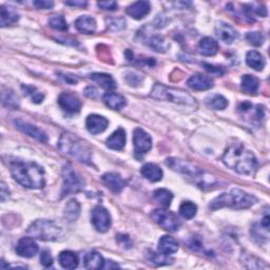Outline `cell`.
I'll list each match as a JSON object with an SVG mask.
<instances>
[{"mask_svg":"<svg viewBox=\"0 0 270 270\" xmlns=\"http://www.w3.org/2000/svg\"><path fill=\"white\" fill-rule=\"evenodd\" d=\"M197 211V207L192 202H184L179 207V213L186 220H191L195 217Z\"/></svg>","mask_w":270,"mask_h":270,"instance_id":"obj_36","label":"cell"},{"mask_svg":"<svg viewBox=\"0 0 270 270\" xmlns=\"http://www.w3.org/2000/svg\"><path fill=\"white\" fill-rule=\"evenodd\" d=\"M49 24L51 28L58 31H67L68 23L66 22L65 17L62 15H54L49 19Z\"/></svg>","mask_w":270,"mask_h":270,"instance_id":"obj_38","label":"cell"},{"mask_svg":"<svg viewBox=\"0 0 270 270\" xmlns=\"http://www.w3.org/2000/svg\"><path fill=\"white\" fill-rule=\"evenodd\" d=\"M222 160L228 168L244 175L254 174L258 168V160L254 153L241 143L229 146L222 156Z\"/></svg>","mask_w":270,"mask_h":270,"instance_id":"obj_1","label":"cell"},{"mask_svg":"<svg viewBox=\"0 0 270 270\" xmlns=\"http://www.w3.org/2000/svg\"><path fill=\"white\" fill-rule=\"evenodd\" d=\"M141 174L150 182H158L163 178V170L155 164H146L141 168Z\"/></svg>","mask_w":270,"mask_h":270,"instance_id":"obj_25","label":"cell"},{"mask_svg":"<svg viewBox=\"0 0 270 270\" xmlns=\"http://www.w3.org/2000/svg\"><path fill=\"white\" fill-rule=\"evenodd\" d=\"M97 5L100 6L103 10H108V11H114L118 8V3L115 1H102L98 2Z\"/></svg>","mask_w":270,"mask_h":270,"instance_id":"obj_45","label":"cell"},{"mask_svg":"<svg viewBox=\"0 0 270 270\" xmlns=\"http://www.w3.org/2000/svg\"><path fill=\"white\" fill-rule=\"evenodd\" d=\"M187 85L189 88L196 90V91H205V90H209L213 87V80L209 76L194 74L188 79Z\"/></svg>","mask_w":270,"mask_h":270,"instance_id":"obj_16","label":"cell"},{"mask_svg":"<svg viewBox=\"0 0 270 270\" xmlns=\"http://www.w3.org/2000/svg\"><path fill=\"white\" fill-rule=\"evenodd\" d=\"M84 266L87 269H101L105 267L104 258L96 253V251H90L84 257Z\"/></svg>","mask_w":270,"mask_h":270,"instance_id":"obj_24","label":"cell"},{"mask_svg":"<svg viewBox=\"0 0 270 270\" xmlns=\"http://www.w3.org/2000/svg\"><path fill=\"white\" fill-rule=\"evenodd\" d=\"M108 125H109L108 120L105 119L104 116L97 115V114L89 115L86 121L87 129L90 133H92V134L103 133L108 128Z\"/></svg>","mask_w":270,"mask_h":270,"instance_id":"obj_14","label":"cell"},{"mask_svg":"<svg viewBox=\"0 0 270 270\" xmlns=\"http://www.w3.org/2000/svg\"><path fill=\"white\" fill-rule=\"evenodd\" d=\"M58 261L65 269H75L78 266V257L72 251H62L58 256Z\"/></svg>","mask_w":270,"mask_h":270,"instance_id":"obj_28","label":"cell"},{"mask_svg":"<svg viewBox=\"0 0 270 270\" xmlns=\"http://www.w3.org/2000/svg\"><path fill=\"white\" fill-rule=\"evenodd\" d=\"M91 220L94 228L100 232H106L111 227V217L103 206H96L92 210Z\"/></svg>","mask_w":270,"mask_h":270,"instance_id":"obj_10","label":"cell"},{"mask_svg":"<svg viewBox=\"0 0 270 270\" xmlns=\"http://www.w3.org/2000/svg\"><path fill=\"white\" fill-rule=\"evenodd\" d=\"M148 44L151 49H153L156 52H166L169 49V43H167V41L165 40L164 37H161V36H153L149 40H148Z\"/></svg>","mask_w":270,"mask_h":270,"instance_id":"obj_34","label":"cell"},{"mask_svg":"<svg viewBox=\"0 0 270 270\" xmlns=\"http://www.w3.org/2000/svg\"><path fill=\"white\" fill-rule=\"evenodd\" d=\"M15 125L16 127L19 129L20 131H22L23 133L30 135V136L38 139L39 141H42V142H47L48 141V136L47 134L44 133L42 130H40L39 128L35 127V126L31 125V124H28V123H24V122H21V121H15Z\"/></svg>","mask_w":270,"mask_h":270,"instance_id":"obj_17","label":"cell"},{"mask_svg":"<svg viewBox=\"0 0 270 270\" xmlns=\"http://www.w3.org/2000/svg\"><path fill=\"white\" fill-rule=\"evenodd\" d=\"M152 219L160 227L169 232H175L181 227V221L173 212L165 209H156L152 212Z\"/></svg>","mask_w":270,"mask_h":270,"instance_id":"obj_9","label":"cell"},{"mask_svg":"<svg viewBox=\"0 0 270 270\" xmlns=\"http://www.w3.org/2000/svg\"><path fill=\"white\" fill-rule=\"evenodd\" d=\"M107 147L110 148L112 150H122L124 149L125 145H126V132L123 128H119L116 131H114L112 133V135H110L109 137H108L107 141Z\"/></svg>","mask_w":270,"mask_h":270,"instance_id":"obj_20","label":"cell"},{"mask_svg":"<svg viewBox=\"0 0 270 270\" xmlns=\"http://www.w3.org/2000/svg\"><path fill=\"white\" fill-rule=\"evenodd\" d=\"M246 39L249 43L254 44L256 47L262 46L265 41V37L262 33L260 32H250L246 35Z\"/></svg>","mask_w":270,"mask_h":270,"instance_id":"obj_41","label":"cell"},{"mask_svg":"<svg viewBox=\"0 0 270 270\" xmlns=\"http://www.w3.org/2000/svg\"><path fill=\"white\" fill-rule=\"evenodd\" d=\"M199 51L204 56H213L219 51V43L211 37H204L199 43Z\"/></svg>","mask_w":270,"mask_h":270,"instance_id":"obj_26","label":"cell"},{"mask_svg":"<svg viewBox=\"0 0 270 270\" xmlns=\"http://www.w3.org/2000/svg\"><path fill=\"white\" fill-rule=\"evenodd\" d=\"M204 67L205 69L209 72V73L211 74H218V75H222L224 74V69L222 67H214V66H211V65H207V64H204Z\"/></svg>","mask_w":270,"mask_h":270,"instance_id":"obj_46","label":"cell"},{"mask_svg":"<svg viewBox=\"0 0 270 270\" xmlns=\"http://www.w3.org/2000/svg\"><path fill=\"white\" fill-rule=\"evenodd\" d=\"M247 65L257 71H262L265 67V59L257 51H249L246 56Z\"/></svg>","mask_w":270,"mask_h":270,"instance_id":"obj_31","label":"cell"},{"mask_svg":"<svg viewBox=\"0 0 270 270\" xmlns=\"http://www.w3.org/2000/svg\"><path fill=\"white\" fill-rule=\"evenodd\" d=\"M10 195V191H8V189L6 188L5 184L2 182L1 183V201L4 202L6 200V197H8Z\"/></svg>","mask_w":270,"mask_h":270,"instance_id":"obj_47","label":"cell"},{"mask_svg":"<svg viewBox=\"0 0 270 270\" xmlns=\"http://www.w3.org/2000/svg\"><path fill=\"white\" fill-rule=\"evenodd\" d=\"M58 148L68 155L73 156L82 163H89L91 159V151L87 143L73 134L65 133L61 135Z\"/></svg>","mask_w":270,"mask_h":270,"instance_id":"obj_5","label":"cell"},{"mask_svg":"<svg viewBox=\"0 0 270 270\" xmlns=\"http://www.w3.org/2000/svg\"><path fill=\"white\" fill-rule=\"evenodd\" d=\"M40 261H41V265L44 267H50L53 264V258L50 254L49 250H42V253L40 255Z\"/></svg>","mask_w":270,"mask_h":270,"instance_id":"obj_43","label":"cell"},{"mask_svg":"<svg viewBox=\"0 0 270 270\" xmlns=\"http://www.w3.org/2000/svg\"><path fill=\"white\" fill-rule=\"evenodd\" d=\"M133 143L135 151L140 154H145L152 147V138L145 130L136 128L134 130Z\"/></svg>","mask_w":270,"mask_h":270,"instance_id":"obj_11","label":"cell"},{"mask_svg":"<svg viewBox=\"0 0 270 270\" xmlns=\"http://www.w3.org/2000/svg\"><path fill=\"white\" fill-rule=\"evenodd\" d=\"M215 33H217L218 37L224 41L225 43H232L238 37L239 34L238 32L232 28L231 25L225 22H219L215 26Z\"/></svg>","mask_w":270,"mask_h":270,"instance_id":"obj_15","label":"cell"},{"mask_svg":"<svg viewBox=\"0 0 270 270\" xmlns=\"http://www.w3.org/2000/svg\"><path fill=\"white\" fill-rule=\"evenodd\" d=\"M2 104L6 107L15 108L18 106V97L14 94V92L10 91V90H6V92L2 91Z\"/></svg>","mask_w":270,"mask_h":270,"instance_id":"obj_40","label":"cell"},{"mask_svg":"<svg viewBox=\"0 0 270 270\" xmlns=\"http://www.w3.org/2000/svg\"><path fill=\"white\" fill-rule=\"evenodd\" d=\"M33 4L37 8H42V10H49L54 6V2L48 1V0H37V1H34Z\"/></svg>","mask_w":270,"mask_h":270,"instance_id":"obj_44","label":"cell"},{"mask_svg":"<svg viewBox=\"0 0 270 270\" xmlns=\"http://www.w3.org/2000/svg\"><path fill=\"white\" fill-rule=\"evenodd\" d=\"M166 164L178 172L185 173L187 175L192 176L194 182L202 188L205 187H212L217 183V178L211 175L210 173L205 172L201 168H197L191 164L187 163L185 160L177 159V158H168Z\"/></svg>","mask_w":270,"mask_h":270,"instance_id":"obj_4","label":"cell"},{"mask_svg":"<svg viewBox=\"0 0 270 270\" xmlns=\"http://www.w3.org/2000/svg\"><path fill=\"white\" fill-rule=\"evenodd\" d=\"M158 250L164 255H172L178 250V243L169 236H164L159 239Z\"/></svg>","mask_w":270,"mask_h":270,"instance_id":"obj_27","label":"cell"},{"mask_svg":"<svg viewBox=\"0 0 270 270\" xmlns=\"http://www.w3.org/2000/svg\"><path fill=\"white\" fill-rule=\"evenodd\" d=\"M58 104L65 111L69 113H78L82 109V103L71 93H61L58 97Z\"/></svg>","mask_w":270,"mask_h":270,"instance_id":"obj_12","label":"cell"},{"mask_svg":"<svg viewBox=\"0 0 270 270\" xmlns=\"http://www.w3.org/2000/svg\"><path fill=\"white\" fill-rule=\"evenodd\" d=\"M153 197H154V200L160 206L169 207L171 205V202H172L173 194L167 190V189H157V190H155L154 193H153Z\"/></svg>","mask_w":270,"mask_h":270,"instance_id":"obj_33","label":"cell"},{"mask_svg":"<svg viewBox=\"0 0 270 270\" xmlns=\"http://www.w3.org/2000/svg\"><path fill=\"white\" fill-rule=\"evenodd\" d=\"M66 4L68 5H73V6H82V7H85L88 3L87 1H66L65 2Z\"/></svg>","mask_w":270,"mask_h":270,"instance_id":"obj_48","label":"cell"},{"mask_svg":"<svg viewBox=\"0 0 270 270\" xmlns=\"http://www.w3.org/2000/svg\"><path fill=\"white\" fill-rule=\"evenodd\" d=\"M207 105L214 110H223L228 106V102L226 98L222 95H213L207 100Z\"/></svg>","mask_w":270,"mask_h":270,"instance_id":"obj_37","label":"cell"},{"mask_svg":"<svg viewBox=\"0 0 270 270\" xmlns=\"http://www.w3.org/2000/svg\"><path fill=\"white\" fill-rule=\"evenodd\" d=\"M262 226L268 230L269 229V215H266V217L262 220Z\"/></svg>","mask_w":270,"mask_h":270,"instance_id":"obj_49","label":"cell"},{"mask_svg":"<svg viewBox=\"0 0 270 270\" xmlns=\"http://www.w3.org/2000/svg\"><path fill=\"white\" fill-rule=\"evenodd\" d=\"M150 96L158 101H167L174 104L190 107L196 106V102L194 98L190 94H188L186 91H184V90L168 88L159 84H156L153 87Z\"/></svg>","mask_w":270,"mask_h":270,"instance_id":"obj_6","label":"cell"},{"mask_svg":"<svg viewBox=\"0 0 270 270\" xmlns=\"http://www.w3.org/2000/svg\"><path fill=\"white\" fill-rule=\"evenodd\" d=\"M28 235L40 241H56L61 236V229L58 225L48 220H37L31 224Z\"/></svg>","mask_w":270,"mask_h":270,"instance_id":"obj_7","label":"cell"},{"mask_svg":"<svg viewBox=\"0 0 270 270\" xmlns=\"http://www.w3.org/2000/svg\"><path fill=\"white\" fill-rule=\"evenodd\" d=\"M21 89H22V91H23L24 95L29 96L33 103L39 104V103H41L43 101L44 95L41 92H39L38 90L36 89L35 87L28 86V85H22Z\"/></svg>","mask_w":270,"mask_h":270,"instance_id":"obj_35","label":"cell"},{"mask_svg":"<svg viewBox=\"0 0 270 270\" xmlns=\"http://www.w3.org/2000/svg\"><path fill=\"white\" fill-rule=\"evenodd\" d=\"M76 29L84 34H93L96 30V21L90 16H80L75 21Z\"/></svg>","mask_w":270,"mask_h":270,"instance_id":"obj_22","label":"cell"},{"mask_svg":"<svg viewBox=\"0 0 270 270\" xmlns=\"http://www.w3.org/2000/svg\"><path fill=\"white\" fill-rule=\"evenodd\" d=\"M80 214V205L76 200H71L65 209V218L69 222H75Z\"/></svg>","mask_w":270,"mask_h":270,"instance_id":"obj_32","label":"cell"},{"mask_svg":"<svg viewBox=\"0 0 270 270\" xmlns=\"http://www.w3.org/2000/svg\"><path fill=\"white\" fill-rule=\"evenodd\" d=\"M103 101L108 107L113 110H122L123 108L127 105V101H126V98L123 95L114 92L106 93L103 96Z\"/></svg>","mask_w":270,"mask_h":270,"instance_id":"obj_21","label":"cell"},{"mask_svg":"<svg viewBox=\"0 0 270 270\" xmlns=\"http://www.w3.org/2000/svg\"><path fill=\"white\" fill-rule=\"evenodd\" d=\"M149 256H150V261H151V262L154 263L157 266L171 264V263H172V261H173V259L168 258V255H164V254L157 255L155 253H150Z\"/></svg>","mask_w":270,"mask_h":270,"instance_id":"obj_39","label":"cell"},{"mask_svg":"<svg viewBox=\"0 0 270 270\" xmlns=\"http://www.w3.org/2000/svg\"><path fill=\"white\" fill-rule=\"evenodd\" d=\"M127 14L134 18V19H141L142 17L149 14L150 12V3L148 1H137L132 3L130 6L126 10Z\"/></svg>","mask_w":270,"mask_h":270,"instance_id":"obj_19","label":"cell"},{"mask_svg":"<svg viewBox=\"0 0 270 270\" xmlns=\"http://www.w3.org/2000/svg\"><path fill=\"white\" fill-rule=\"evenodd\" d=\"M19 19V14H18L13 7H6L4 5L0 8V24L2 28L4 26L12 25Z\"/></svg>","mask_w":270,"mask_h":270,"instance_id":"obj_23","label":"cell"},{"mask_svg":"<svg viewBox=\"0 0 270 270\" xmlns=\"http://www.w3.org/2000/svg\"><path fill=\"white\" fill-rule=\"evenodd\" d=\"M38 245L31 238H22L16 247V253L22 258H33L38 253Z\"/></svg>","mask_w":270,"mask_h":270,"instance_id":"obj_13","label":"cell"},{"mask_svg":"<svg viewBox=\"0 0 270 270\" xmlns=\"http://www.w3.org/2000/svg\"><path fill=\"white\" fill-rule=\"evenodd\" d=\"M90 78H91L94 83H96L97 85H100L104 89L113 90V89L116 88L115 80L109 74H106V73H94V74L90 75Z\"/></svg>","mask_w":270,"mask_h":270,"instance_id":"obj_29","label":"cell"},{"mask_svg":"<svg viewBox=\"0 0 270 270\" xmlns=\"http://www.w3.org/2000/svg\"><path fill=\"white\" fill-rule=\"evenodd\" d=\"M257 197L241 189H232L231 191L223 193L211 202L209 208L217 210L228 207L231 209H247L257 203Z\"/></svg>","mask_w":270,"mask_h":270,"instance_id":"obj_3","label":"cell"},{"mask_svg":"<svg viewBox=\"0 0 270 270\" xmlns=\"http://www.w3.org/2000/svg\"><path fill=\"white\" fill-rule=\"evenodd\" d=\"M11 173L17 183L30 189H39L46 184L44 170L36 163L14 160L11 163Z\"/></svg>","mask_w":270,"mask_h":270,"instance_id":"obj_2","label":"cell"},{"mask_svg":"<svg viewBox=\"0 0 270 270\" xmlns=\"http://www.w3.org/2000/svg\"><path fill=\"white\" fill-rule=\"evenodd\" d=\"M125 20L123 19V18H108L107 19V23H108V26H109L110 29L112 30H122L125 28L126 25V22H124Z\"/></svg>","mask_w":270,"mask_h":270,"instance_id":"obj_42","label":"cell"},{"mask_svg":"<svg viewBox=\"0 0 270 270\" xmlns=\"http://www.w3.org/2000/svg\"><path fill=\"white\" fill-rule=\"evenodd\" d=\"M102 181L108 188L115 193L121 192L126 186L125 179L118 173H106L103 175Z\"/></svg>","mask_w":270,"mask_h":270,"instance_id":"obj_18","label":"cell"},{"mask_svg":"<svg viewBox=\"0 0 270 270\" xmlns=\"http://www.w3.org/2000/svg\"><path fill=\"white\" fill-rule=\"evenodd\" d=\"M259 85H260V82L256 76L250 75V74L243 75L242 83H241L243 91H245L248 94H257L259 90Z\"/></svg>","mask_w":270,"mask_h":270,"instance_id":"obj_30","label":"cell"},{"mask_svg":"<svg viewBox=\"0 0 270 270\" xmlns=\"http://www.w3.org/2000/svg\"><path fill=\"white\" fill-rule=\"evenodd\" d=\"M62 176H64V190H62L64 196L67 194L79 192L84 189L85 181L82 176H80L77 172H75L71 165L67 164L64 167V170H62Z\"/></svg>","mask_w":270,"mask_h":270,"instance_id":"obj_8","label":"cell"}]
</instances>
